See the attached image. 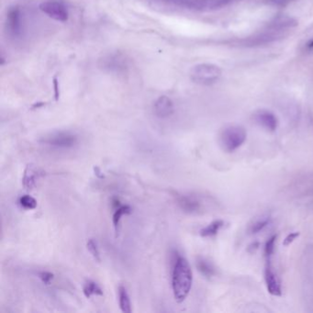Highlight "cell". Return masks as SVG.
Wrapping results in <instances>:
<instances>
[{
    "label": "cell",
    "mask_w": 313,
    "mask_h": 313,
    "mask_svg": "<svg viewBox=\"0 0 313 313\" xmlns=\"http://www.w3.org/2000/svg\"><path fill=\"white\" fill-rule=\"evenodd\" d=\"M221 76V70L219 66L210 64L196 65L190 72L191 79L195 83L204 86H209L218 81Z\"/></svg>",
    "instance_id": "3957f363"
},
{
    "label": "cell",
    "mask_w": 313,
    "mask_h": 313,
    "mask_svg": "<svg viewBox=\"0 0 313 313\" xmlns=\"http://www.w3.org/2000/svg\"><path fill=\"white\" fill-rule=\"evenodd\" d=\"M269 223H270L269 217H265V218L255 220L248 227V233L249 234H257V233L262 232Z\"/></svg>",
    "instance_id": "d6986e66"
},
{
    "label": "cell",
    "mask_w": 313,
    "mask_h": 313,
    "mask_svg": "<svg viewBox=\"0 0 313 313\" xmlns=\"http://www.w3.org/2000/svg\"><path fill=\"white\" fill-rule=\"evenodd\" d=\"M282 37V34L279 33V30H270L269 32H264L262 34L256 35L255 37L248 38L244 41L245 46H257L261 44H267L273 41H278Z\"/></svg>",
    "instance_id": "9c48e42d"
},
{
    "label": "cell",
    "mask_w": 313,
    "mask_h": 313,
    "mask_svg": "<svg viewBox=\"0 0 313 313\" xmlns=\"http://www.w3.org/2000/svg\"><path fill=\"white\" fill-rule=\"evenodd\" d=\"M277 235H273L267 240L265 245V258H272L277 242Z\"/></svg>",
    "instance_id": "44dd1931"
},
{
    "label": "cell",
    "mask_w": 313,
    "mask_h": 313,
    "mask_svg": "<svg viewBox=\"0 0 313 313\" xmlns=\"http://www.w3.org/2000/svg\"><path fill=\"white\" fill-rule=\"evenodd\" d=\"M94 171H95V173H96V175H97L98 177H99V178L104 177V175L102 174L101 171H100V169H99L98 166H95V167H94Z\"/></svg>",
    "instance_id": "4316f807"
},
{
    "label": "cell",
    "mask_w": 313,
    "mask_h": 313,
    "mask_svg": "<svg viewBox=\"0 0 313 313\" xmlns=\"http://www.w3.org/2000/svg\"><path fill=\"white\" fill-rule=\"evenodd\" d=\"M191 267L185 257L176 255L172 271V289L175 302L181 303L188 296L191 290Z\"/></svg>",
    "instance_id": "6da1fadb"
},
{
    "label": "cell",
    "mask_w": 313,
    "mask_h": 313,
    "mask_svg": "<svg viewBox=\"0 0 313 313\" xmlns=\"http://www.w3.org/2000/svg\"><path fill=\"white\" fill-rule=\"evenodd\" d=\"M40 10L54 20L65 22L68 20V10L63 3L58 1H46L39 6Z\"/></svg>",
    "instance_id": "277c9868"
},
{
    "label": "cell",
    "mask_w": 313,
    "mask_h": 313,
    "mask_svg": "<svg viewBox=\"0 0 313 313\" xmlns=\"http://www.w3.org/2000/svg\"><path fill=\"white\" fill-rule=\"evenodd\" d=\"M87 247L88 252L91 254V255L93 256L94 259L96 261H101V258H100V253H99V247H98V244L94 241L93 239H90L88 240V242L87 243Z\"/></svg>",
    "instance_id": "7402d4cb"
},
{
    "label": "cell",
    "mask_w": 313,
    "mask_h": 313,
    "mask_svg": "<svg viewBox=\"0 0 313 313\" xmlns=\"http://www.w3.org/2000/svg\"><path fill=\"white\" fill-rule=\"evenodd\" d=\"M255 122L268 132H275L279 126V121L276 115L269 110H261L256 111L254 115Z\"/></svg>",
    "instance_id": "52a82bcc"
},
{
    "label": "cell",
    "mask_w": 313,
    "mask_h": 313,
    "mask_svg": "<svg viewBox=\"0 0 313 313\" xmlns=\"http://www.w3.org/2000/svg\"><path fill=\"white\" fill-rule=\"evenodd\" d=\"M272 258H266L265 266V281L267 285V291L272 296L280 297L282 295V289L279 278L274 271L271 263Z\"/></svg>",
    "instance_id": "5b68a950"
},
{
    "label": "cell",
    "mask_w": 313,
    "mask_h": 313,
    "mask_svg": "<svg viewBox=\"0 0 313 313\" xmlns=\"http://www.w3.org/2000/svg\"><path fill=\"white\" fill-rule=\"evenodd\" d=\"M83 292L84 295L87 297V299L91 298V297L96 295V296H103V290H101V288L96 282L88 280L87 283L84 285L83 288Z\"/></svg>",
    "instance_id": "e0dca14e"
},
{
    "label": "cell",
    "mask_w": 313,
    "mask_h": 313,
    "mask_svg": "<svg viewBox=\"0 0 313 313\" xmlns=\"http://www.w3.org/2000/svg\"><path fill=\"white\" fill-rule=\"evenodd\" d=\"M224 226V221L221 220H217L210 222L208 226L204 227L199 231L200 236L203 238L214 237L220 229Z\"/></svg>",
    "instance_id": "5bb4252c"
},
{
    "label": "cell",
    "mask_w": 313,
    "mask_h": 313,
    "mask_svg": "<svg viewBox=\"0 0 313 313\" xmlns=\"http://www.w3.org/2000/svg\"><path fill=\"white\" fill-rule=\"evenodd\" d=\"M246 137L247 134L244 128L238 125H231L221 131L219 143L223 151L232 153L244 145Z\"/></svg>",
    "instance_id": "7a4b0ae2"
},
{
    "label": "cell",
    "mask_w": 313,
    "mask_h": 313,
    "mask_svg": "<svg viewBox=\"0 0 313 313\" xmlns=\"http://www.w3.org/2000/svg\"><path fill=\"white\" fill-rule=\"evenodd\" d=\"M259 248V243L258 242H254V243H252V244H250L249 246H248V249L247 251L251 253V254H253V253H255L256 250Z\"/></svg>",
    "instance_id": "484cf974"
},
{
    "label": "cell",
    "mask_w": 313,
    "mask_h": 313,
    "mask_svg": "<svg viewBox=\"0 0 313 313\" xmlns=\"http://www.w3.org/2000/svg\"><path fill=\"white\" fill-rule=\"evenodd\" d=\"M38 277L41 279V282L45 285H49L53 279V274L48 271H41L38 273Z\"/></svg>",
    "instance_id": "603a6c76"
},
{
    "label": "cell",
    "mask_w": 313,
    "mask_h": 313,
    "mask_svg": "<svg viewBox=\"0 0 313 313\" xmlns=\"http://www.w3.org/2000/svg\"><path fill=\"white\" fill-rule=\"evenodd\" d=\"M19 10L17 7L11 9L8 13V25L15 34L19 32L20 29V17Z\"/></svg>",
    "instance_id": "ac0fdd59"
},
{
    "label": "cell",
    "mask_w": 313,
    "mask_h": 313,
    "mask_svg": "<svg viewBox=\"0 0 313 313\" xmlns=\"http://www.w3.org/2000/svg\"><path fill=\"white\" fill-rule=\"evenodd\" d=\"M37 178H38L37 170L32 164H28L24 170L23 178H22L24 188H26L27 190H31L34 187Z\"/></svg>",
    "instance_id": "4fadbf2b"
},
{
    "label": "cell",
    "mask_w": 313,
    "mask_h": 313,
    "mask_svg": "<svg viewBox=\"0 0 313 313\" xmlns=\"http://www.w3.org/2000/svg\"><path fill=\"white\" fill-rule=\"evenodd\" d=\"M308 48L309 49H313V40L308 43Z\"/></svg>",
    "instance_id": "83f0119b"
},
{
    "label": "cell",
    "mask_w": 313,
    "mask_h": 313,
    "mask_svg": "<svg viewBox=\"0 0 313 313\" xmlns=\"http://www.w3.org/2000/svg\"><path fill=\"white\" fill-rule=\"evenodd\" d=\"M177 203L180 208L188 214H197L201 211L202 205L197 197L189 195H181L177 197Z\"/></svg>",
    "instance_id": "ba28073f"
},
{
    "label": "cell",
    "mask_w": 313,
    "mask_h": 313,
    "mask_svg": "<svg viewBox=\"0 0 313 313\" xmlns=\"http://www.w3.org/2000/svg\"><path fill=\"white\" fill-rule=\"evenodd\" d=\"M155 113L161 119L171 116L174 113V104L172 100L165 96L160 97L155 104Z\"/></svg>",
    "instance_id": "30bf717a"
},
{
    "label": "cell",
    "mask_w": 313,
    "mask_h": 313,
    "mask_svg": "<svg viewBox=\"0 0 313 313\" xmlns=\"http://www.w3.org/2000/svg\"><path fill=\"white\" fill-rule=\"evenodd\" d=\"M196 267L199 273L206 279H211L216 276V268L213 264L207 258L198 256L196 260Z\"/></svg>",
    "instance_id": "7c38bea8"
},
{
    "label": "cell",
    "mask_w": 313,
    "mask_h": 313,
    "mask_svg": "<svg viewBox=\"0 0 313 313\" xmlns=\"http://www.w3.org/2000/svg\"><path fill=\"white\" fill-rule=\"evenodd\" d=\"M131 213H132V208L128 205L121 206L115 210L113 217H112V223H113V227L115 229L117 235H118L119 229H120V222L122 220V216L131 214Z\"/></svg>",
    "instance_id": "9a60e30c"
},
{
    "label": "cell",
    "mask_w": 313,
    "mask_h": 313,
    "mask_svg": "<svg viewBox=\"0 0 313 313\" xmlns=\"http://www.w3.org/2000/svg\"><path fill=\"white\" fill-rule=\"evenodd\" d=\"M300 234L301 233L299 232H291L287 237L285 238L284 241H283V245L284 246H289L296 240L297 238L300 236Z\"/></svg>",
    "instance_id": "cb8c5ba5"
},
{
    "label": "cell",
    "mask_w": 313,
    "mask_h": 313,
    "mask_svg": "<svg viewBox=\"0 0 313 313\" xmlns=\"http://www.w3.org/2000/svg\"><path fill=\"white\" fill-rule=\"evenodd\" d=\"M298 22L293 18V17L286 16V15H281L279 17H276L271 22L268 24V28L273 30H283V29H290L296 27Z\"/></svg>",
    "instance_id": "8fae6325"
},
{
    "label": "cell",
    "mask_w": 313,
    "mask_h": 313,
    "mask_svg": "<svg viewBox=\"0 0 313 313\" xmlns=\"http://www.w3.org/2000/svg\"><path fill=\"white\" fill-rule=\"evenodd\" d=\"M119 302H120V308H121L122 313H132L130 297L128 294L127 290L123 286H121L119 288Z\"/></svg>",
    "instance_id": "2e32d148"
},
{
    "label": "cell",
    "mask_w": 313,
    "mask_h": 313,
    "mask_svg": "<svg viewBox=\"0 0 313 313\" xmlns=\"http://www.w3.org/2000/svg\"><path fill=\"white\" fill-rule=\"evenodd\" d=\"M267 3L276 6H285L294 0H267Z\"/></svg>",
    "instance_id": "d4e9b609"
},
{
    "label": "cell",
    "mask_w": 313,
    "mask_h": 313,
    "mask_svg": "<svg viewBox=\"0 0 313 313\" xmlns=\"http://www.w3.org/2000/svg\"><path fill=\"white\" fill-rule=\"evenodd\" d=\"M18 204L20 205L21 208L24 209H35L37 208V201L34 197L29 196V195H24L22 197H19L18 199Z\"/></svg>",
    "instance_id": "ffe728a7"
},
{
    "label": "cell",
    "mask_w": 313,
    "mask_h": 313,
    "mask_svg": "<svg viewBox=\"0 0 313 313\" xmlns=\"http://www.w3.org/2000/svg\"><path fill=\"white\" fill-rule=\"evenodd\" d=\"M43 144L57 147V148H71L77 143L76 135L70 133H56L41 141Z\"/></svg>",
    "instance_id": "8992f818"
}]
</instances>
